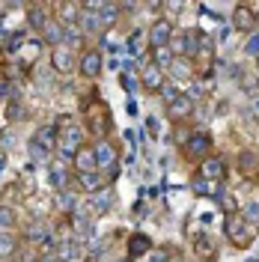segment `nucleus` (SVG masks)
Masks as SVG:
<instances>
[{"mask_svg": "<svg viewBox=\"0 0 259 262\" xmlns=\"http://www.w3.org/2000/svg\"><path fill=\"white\" fill-rule=\"evenodd\" d=\"M66 167H69V164H63V161H51V164H48L51 179H54V185H57L60 191L66 188Z\"/></svg>", "mask_w": 259, "mask_h": 262, "instance_id": "obj_24", "label": "nucleus"}, {"mask_svg": "<svg viewBox=\"0 0 259 262\" xmlns=\"http://www.w3.org/2000/svg\"><path fill=\"white\" fill-rule=\"evenodd\" d=\"M239 170L244 176H256L259 173V152H242L239 155Z\"/></svg>", "mask_w": 259, "mask_h": 262, "instance_id": "obj_20", "label": "nucleus"}, {"mask_svg": "<svg viewBox=\"0 0 259 262\" xmlns=\"http://www.w3.org/2000/svg\"><path fill=\"white\" fill-rule=\"evenodd\" d=\"M167 72L176 75V78H191V75H194V72H191V63H188V60H179V57L173 60V66H170Z\"/></svg>", "mask_w": 259, "mask_h": 262, "instance_id": "obj_25", "label": "nucleus"}, {"mask_svg": "<svg viewBox=\"0 0 259 262\" xmlns=\"http://www.w3.org/2000/svg\"><path fill=\"white\" fill-rule=\"evenodd\" d=\"M72 170L75 173H98V158H96V146L93 143L78 149V155L72 158Z\"/></svg>", "mask_w": 259, "mask_h": 262, "instance_id": "obj_15", "label": "nucleus"}, {"mask_svg": "<svg viewBox=\"0 0 259 262\" xmlns=\"http://www.w3.org/2000/svg\"><path fill=\"white\" fill-rule=\"evenodd\" d=\"M191 250H194V256H197V259H203V262H211L214 256H218V245H214V238H211V235L206 232V229L194 232Z\"/></svg>", "mask_w": 259, "mask_h": 262, "instance_id": "obj_14", "label": "nucleus"}, {"mask_svg": "<svg viewBox=\"0 0 259 262\" xmlns=\"http://www.w3.org/2000/svg\"><path fill=\"white\" fill-rule=\"evenodd\" d=\"M3 167H6V152H0V173H3Z\"/></svg>", "mask_w": 259, "mask_h": 262, "instance_id": "obj_30", "label": "nucleus"}, {"mask_svg": "<svg viewBox=\"0 0 259 262\" xmlns=\"http://www.w3.org/2000/svg\"><path fill=\"white\" fill-rule=\"evenodd\" d=\"M244 217H247V221H250V224H256L259 221V200H250V203H247V206H244Z\"/></svg>", "mask_w": 259, "mask_h": 262, "instance_id": "obj_27", "label": "nucleus"}, {"mask_svg": "<svg viewBox=\"0 0 259 262\" xmlns=\"http://www.w3.org/2000/svg\"><path fill=\"white\" fill-rule=\"evenodd\" d=\"M81 146H87V140H83V128L78 125V122H60L57 125V152H60V158H75L78 155V149Z\"/></svg>", "mask_w": 259, "mask_h": 262, "instance_id": "obj_3", "label": "nucleus"}, {"mask_svg": "<svg viewBox=\"0 0 259 262\" xmlns=\"http://www.w3.org/2000/svg\"><path fill=\"white\" fill-rule=\"evenodd\" d=\"M224 235L235 250H247L256 242V224H250L242 212H229L224 214Z\"/></svg>", "mask_w": 259, "mask_h": 262, "instance_id": "obj_2", "label": "nucleus"}, {"mask_svg": "<svg viewBox=\"0 0 259 262\" xmlns=\"http://www.w3.org/2000/svg\"><path fill=\"white\" fill-rule=\"evenodd\" d=\"M93 146H96V158H98V173H101V170H116V164H119V152H116L114 140L104 137V140H96Z\"/></svg>", "mask_w": 259, "mask_h": 262, "instance_id": "obj_12", "label": "nucleus"}, {"mask_svg": "<svg viewBox=\"0 0 259 262\" xmlns=\"http://www.w3.org/2000/svg\"><path fill=\"white\" fill-rule=\"evenodd\" d=\"M116 262H134V259H128V256H122V259H116Z\"/></svg>", "mask_w": 259, "mask_h": 262, "instance_id": "obj_31", "label": "nucleus"}, {"mask_svg": "<svg viewBox=\"0 0 259 262\" xmlns=\"http://www.w3.org/2000/svg\"><path fill=\"white\" fill-rule=\"evenodd\" d=\"M83 116H87V128L96 140H104L111 131H114V122H111V107L104 104L101 96H90L83 98Z\"/></svg>", "mask_w": 259, "mask_h": 262, "instance_id": "obj_1", "label": "nucleus"}, {"mask_svg": "<svg viewBox=\"0 0 259 262\" xmlns=\"http://www.w3.org/2000/svg\"><path fill=\"white\" fill-rule=\"evenodd\" d=\"M155 250V245H152V235H146V232H131L128 235V259H143V256H149Z\"/></svg>", "mask_w": 259, "mask_h": 262, "instance_id": "obj_16", "label": "nucleus"}, {"mask_svg": "<svg viewBox=\"0 0 259 262\" xmlns=\"http://www.w3.org/2000/svg\"><path fill=\"white\" fill-rule=\"evenodd\" d=\"M18 247H21L18 235H12V232H0V262L12 259V256L18 253Z\"/></svg>", "mask_w": 259, "mask_h": 262, "instance_id": "obj_19", "label": "nucleus"}, {"mask_svg": "<svg viewBox=\"0 0 259 262\" xmlns=\"http://www.w3.org/2000/svg\"><path fill=\"white\" fill-rule=\"evenodd\" d=\"M194 116V98L185 96V93H179L170 104H167V119L170 122H185V119H191Z\"/></svg>", "mask_w": 259, "mask_h": 262, "instance_id": "obj_13", "label": "nucleus"}, {"mask_svg": "<svg viewBox=\"0 0 259 262\" xmlns=\"http://www.w3.org/2000/svg\"><path fill=\"white\" fill-rule=\"evenodd\" d=\"M140 86H143L146 93H161L164 86H167V72L164 69H158L155 63H146L143 69H140Z\"/></svg>", "mask_w": 259, "mask_h": 262, "instance_id": "obj_11", "label": "nucleus"}, {"mask_svg": "<svg viewBox=\"0 0 259 262\" xmlns=\"http://www.w3.org/2000/svg\"><path fill=\"white\" fill-rule=\"evenodd\" d=\"M75 185L81 188L83 194H98L107 188V179L101 173H75Z\"/></svg>", "mask_w": 259, "mask_h": 262, "instance_id": "obj_17", "label": "nucleus"}, {"mask_svg": "<svg viewBox=\"0 0 259 262\" xmlns=\"http://www.w3.org/2000/svg\"><path fill=\"white\" fill-rule=\"evenodd\" d=\"M161 96H164V101L170 104V101H173V98L179 96V90H176V86H170V83H167V86H164V90H161Z\"/></svg>", "mask_w": 259, "mask_h": 262, "instance_id": "obj_28", "label": "nucleus"}, {"mask_svg": "<svg viewBox=\"0 0 259 262\" xmlns=\"http://www.w3.org/2000/svg\"><path fill=\"white\" fill-rule=\"evenodd\" d=\"M149 54H152V63L158 66V69H164V72H167V69L173 66V60H176L170 48H155V51H149Z\"/></svg>", "mask_w": 259, "mask_h": 262, "instance_id": "obj_23", "label": "nucleus"}, {"mask_svg": "<svg viewBox=\"0 0 259 262\" xmlns=\"http://www.w3.org/2000/svg\"><path fill=\"white\" fill-rule=\"evenodd\" d=\"M18 227V212L12 206H0V232H12Z\"/></svg>", "mask_w": 259, "mask_h": 262, "instance_id": "obj_21", "label": "nucleus"}, {"mask_svg": "<svg viewBox=\"0 0 259 262\" xmlns=\"http://www.w3.org/2000/svg\"><path fill=\"white\" fill-rule=\"evenodd\" d=\"M244 54H247V57H256V60H259V30L247 36V42H244Z\"/></svg>", "mask_w": 259, "mask_h": 262, "instance_id": "obj_26", "label": "nucleus"}, {"mask_svg": "<svg viewBox=\"0 0 259 262\" xmlns=\"http://www.w3.org/2000/svg\"><path fill=\"white\" fill-rule=\"evenodd\" d=\"M143 259H149V262H167V250H152V253L143 256Z\"/></svg>", "mask_w": 259, "mask_h": 262, "instance_id": "obj_29", "label": "nucleus"}, {"mask_svg": "<svg viewBox=\"0 0 259 262\" xmlns=\"http://www.w3.org/2000/svg\"><path fill=\"white\" fill-rule=\"evenodd\" d=\"M173 36H176L173 21H170L167 15L155 18V21L149 24V33H146V39H149V51H155V48H170Z\"/></svg>", "mask_w": 259, "mask_h": 262, "instance_id": "obj_5", "label": "nucleus"}, {"mask_svg": "<svg viewBox=\"0 0 259 262\" xmlns=\"http://www.w3.org/2000/svg\"><path fill=\"white\" fill-rule=\"evenodd\" d=\"M232 27L239 33H256L259 30V12L253 6H247V3H239L235 9H232Z\"/></svg>", "mask_w": 259, "mask_h": 262, "instance_id": "obj_9", "label": "nucleus"}, {"mask_svg": "<svg viewBox=\"0 0 259 262\" xmlns=\"http://www.w3.org/2000/svg\"><path fill=\"white\" fill-rule=\"evenodd\" d=\"M227 173H229V167L221 155H209L206 161H200V167H197V176H200V179L218 182V185L227 179Z\"/></svg>", "mask_w": 259, "mask_h": 262, "instance_id": "obj_10", "label": "nucleus"}, {"mask_svg": "<svg viewBox=\"0 0 259 262\" xmlns=\"http://www.w3.org/2000/svg\"><path fill=\"white\" fill-rule=\"evenodd\" d=\"M78 60H81V57H75L72 45H66V42L51 48V69H54L57 75H72V72H78Z\"/></svg>", "mask_w": 259, "mask_h": 262, "instance_id": "obj_6", "label": "nucleus"}, {"mask_svg": "<svg viewBox=\"0 0 259 262\" xmlns=\"http://www.w3.org/2000/svg\"><path fill=\"white\" fill-rule=\"evenodd\" d=\"M101 72H104V57H101V51L98 48H87L81 54V60H78V75L87 78V81H96Z\"/></svg>", "mask_w": 259, "mask_h": 262, "instance_id": "obj_7", "label": "nucleus"}, {"mask_svg": "<svg viewBox=\"0 0 259 262\" xmlns=\"http://www.w3.org/2000/svg\"><path fill=\"white\" fill-rule=\"evenodd\" d=\"M194 194L197 196H221V185L218 182H209V179H194Z\"/></svg>", "mask_w": 259, "mask_h": 262, "instance_id": "obj_22", "label": "nucleus"}, {"mask_svg": "<svg viewBox=\"0 0 259 262\" xmlns=\"http://www.w3.org/2000/svg\"><path fill=\"white\" fill-rule=\"evenodd\" d=\"M214 149V137L211 131H191L185 140H182V155L191 158V161H206Z\"/></svg>", "mask_w": 259, "mask_h": 262, "instance_id": "obj_4", "label": "nucleus"}, {"mask_svg": "<svg viewBox=\"0 0 259 262\" xmlns=\"http://www.w3.org/2000/svg\"><path fill=\"white\" fill-rule=\"evenodd\" d=\"M30 146L39 158H48L51 152H57V125H42V128H36Z\"/></svg>", "mask_w": 259, "mask_h": 262, "instance_id": "obj_8", "label": "nucleus"}, {"mask_svg": "<svg viewBox=\"0 0 259 262\" xmlns=\"http://www.w3.org/2000/svg\"><path fill=\"white\" fill-rule=\"evenodd\" d=\"M27 21H30V27L36 33H45V27H48L54 18H48V9H45V6L33 3V6H27Z\"/></svg>", "mask_w": 259, "mask_h": 262, "instance_id": "obj_18", "label": "nucleus"}, {"mask_svg": "<svg viewBox=\"0 0 259 262\" xmlns=\"http://www.w3.org/2000/svg\"><path fill=\"white\" fill-rule=\"evenodd\" d=\"M256 12H259V9H256Z\"/></svg>", "mask_w": 259, "mask_h": 262, "instance_id": "obj_32", "label": "nucleus"}]
</instances>
